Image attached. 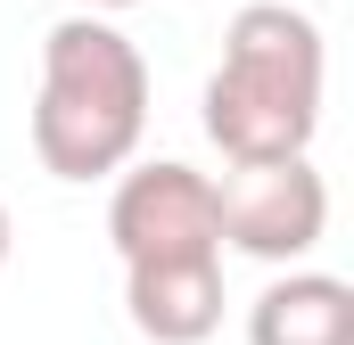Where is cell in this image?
I'll return each mask as SVG.
<instances>
[{
	"label": "cell",
	"mask_w": 354,
	"mask_h": 345,
	"mask_svg": "<svg viewBox=\"0 0 354 345\" xmlns=\"http://www.w3.org/2000/svg\"><path fill=\"white\" fill-rule=\"evenodd\" d=\"M322 90H330L322 25L288 0H248L223 25V66L206 75L198 124L223 148V165H288L313 157Z\"/></svg>",
	"instance_id": "1"
},
{
	"label": "cell",
	"mask_w": 354,
	"mask_h": 345,
	"mask_svg": "<svg viewBox=\"0 0 354 345\" xmlns=\"http://www.w3.org/2000/svg\"><path fill=\"white\" fill-rule=\"evenodd\" d=\"M149 132V58L115 17H58L41 33L33 157L50 181H107L140 157Z\"/></svg>",
	"instance_id": "2"
},
{
	"label": "cell",
	"mask_w": 354,
	"mask_h": 345,
	"mask_svg": "<svg viewBox=\"0 0 354 345\" xmlns=\"http://www.w3.org/2000/svg\"><path fill=\"white\" fill-rule=\"evenodd\" d=\"M107 239L115 263H198L223 255V230H214V181L181 157H149V165L115 172V197H107Z\"/></svg>",
	"instance_id": "3"
},
{
	"label": "cell",
	"mask_w": 354,
	"mask_h": 345,
	"mask_svg": "<svg viewBox=\"0 0 354 345\" xmlns=\"http://www.w3.org/2000/svg\"><path fill=\"white\" fill-rule=\"evenodd\" d=\"M214 230H223V247H239V255H256V263L305 271V255L330 230V181L313 172V157L231 165L214 181Z\"/></svg>",
	"instance_id": "4"
},
{
	"label": "cell",
	"mask_w": 354,
	"mask_h": 345,
	"mask_svg": "<svg viewBox=\"0 0 354 345\" xmlns=\"http://www.w3.org/2000/svg\"><path fill=\"white\" fill-rule=\"evenodd\" d=\"M124 313L149 345H206L223 329V255L198 263H132L124 271Z\"/></svg>",
	"instance_id": "5"
},
{
	"label": "cell",
	"mask_w": 354,
	"mask_h": 345,
	"mask_svg": "<svg viewBox=\"0 0 354 345\" xmlns=\"http://www.w3.org/2000/svg\"><path fill=\"white\" fill-rule=\"evenodd\" d=\"M248 345H354V288L338 271H280L248 304Z\"/></svg>",
	"instance_id": "6"
},
{
	"label": "cell",
	"mask_w": 354,
	"mask_h": 345,
	"mask_svg": "<svg viewBox=\"0 0 354 345\" xmlns=\"http://www.w3.org/2000/svg\"><path fill=\"white\" fill-rule=\"evenodd\" d=\"M124 8H149V0H83V17H124Z\"/></svg>",
	"instance_id": "7"
},
{
	"label": "cell",
	"mask_w": 354,
	"mask_h": 345,
	"mask_svg": "<svg viewBox=\"0 0 354 345\" xmlns=\"http://www.w3.org/2000/svg\"><path fill=\"white\" fill-rule=\"evenodd\" d=\"M8 247H17V222H8V206H0V271H8Z\"/></svg>",
	"instance_id": "8"
}]
</instances>
